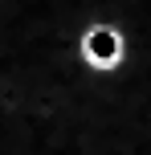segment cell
I'll return each instance as SVG.
<instances>
[{
  "instance_id": "6da1fadb",
  "label": "cell",
  "mask_w": 151,
  "mask_h": 155,
  "mask_svg": "<svg viewBox=\"0 0 151 155\" xmlns=\"http://www.w3.org/2000/svg\"><path fill=\"white\" fill-rule=\"evenodd\" d=\"M74 57L94 78H119L127 74L131 57H135V41H131L123 21H106V16L86 21L78 29V41H74Z\"/></svg>"
}]
</instances>
